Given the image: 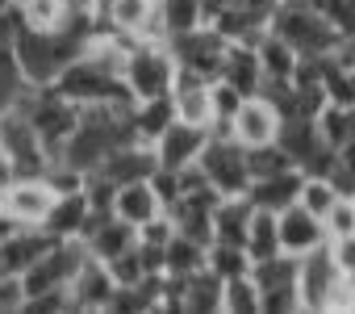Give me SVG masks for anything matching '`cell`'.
I'll return each instance as SVG.
<instances>
[{"label": "cell", "instance_id": "6da1fadb", "mask_svg": "<svg viewBox=\"0 0 355 314\" xmlns=\"http://www.w3.org/2000/svg\"><path fill=\"white\" fill-rule=\"evenodd\" d=\"M59 97H67L80 109H96V105H130V92L121 84V76L105 63H96L92 55H76L51 84Z\"/></svg>", "mask_w": 355, "mask_h": 314}, {"label": "cell", "instance_id": "7a4b0ae2", "mask_svg": "<svg viewBox=\"0 0 355 314\" xmlns=\"http://www.w3.org/2000/svg\"><path fill=\"white\" fill-rule=\"evenodd\" d=\"M268 30L276 38H284L297 55H330V47L338 38L326 26V17L318 13L313 0H276V9L268 17Z\"/></svg>", "mask_w": 355, "mask_h": 314}, {"label": "cell", "instance_id": "3957f363", "mask_svg": "<svg viewBox=\"0 0 355 314\" xmlns=\"http://www.w3.org/2000/svg\"><path fill=\"white\" fill-rule=\"evenodd\" d=\"M175 80V59L167 51V42H150L138 38L121 63V84L130 92V101H150V97H167Z\"/></svg>", "mask_w": 355, "mask_h": 314}, {"label": "cell", "instance_id": "277c9868", "mask_svg": "<svg viewBox=\"0 0 355 314\" xmlns=\"http://www.w3.org/2000/svg\"><path fill=\"white\" fill-rule=\"evenodd\" d=\"M197 164L205 172V181L222 193V197H239L247 193L251 185V172H247V147H239L226 130H209L201 155H197Z\"/></svg>", "mask_w": 355, "mask_h": 314}, {"label": "cell", "instance_id": "5b68a950", "mask_svg": "<svg viewBox=\"0 0 355 314\" xmlns=\"http://www.w3.org/2000/svg\"><path fill=\"white\" fill-rule=\"evenodd\" d=\"M163 42H167V51H171L175 67H189V72H197V76H205V80L218 76V67H222V51H226V38H222L214 26L201 22L197 30L171 34V38H163Z\"/></svg>", "mask_w": 355, "mask_h": 314}, {"label": "cell", "instance_id": "8992f818", "mask_svg": "<svg viewBox=\"0 0 355 314\" xmlns=\"http://www.w3.org/2000/svg\"><path fill=\"white\" fill-rule=\"evenodd\" d=\"M55 193L42 176H9V185L0 189V210L13 218V226H42Z\"/></svg>", "mask_w": 355, "mask_h": 314}, {"label": "cell", "instance_id": "52a82bcc", "mask_svg": "<svg viewBox=\"0 0 355 314\" xmlns=\"http://www.w3.org/2000/svg\"><path fill=\"white\" fill-rule=\"evenodd\" d=\"M334 281H338V264L330 260L326 243L297 256V301H301V310H326Z\"/></svg>", "mask_w": 355, "mask_h": 314}, {"label": "cell", "instance_id": "ba28073f", "mask_svg": "<svg viewBox=\"0 0 355 314\" xmlns=\"http://www.w3.org/2000/svg\"><path fill=\"white\" fill-rule=\"evenodd\" d=\"M280 122H284V117L255 92V97H243V105L230 113L226 134H230L239 147H263V142H276Z\"/></svg>", "mask_w": 355, "mask_h": 314}, {"label": "cell", "instance_id": "9c48e42d", "mask_svg": "<svg viewBox=\"0 0 355 314\" xmlns=\"http://www.w3.org/2000/svg\"><path fill=\"white\" fill-rule=\"evenodd\" d=\"M92 13H96L101 30H117V34L163 42L159 22H155V0H101Z\"/></svg>", "mask_w": 355, "mask_h": 314}, {"label": "cell", "instance_id": "30bf717a", "mask_svg": "<svg viewBox=\"0 0 355 314\" xmlns=\"http://www.w3.org/2000/svg\"><path fill=\"white\" fill-rule=\"evenodd\" d=\"M113 289H117V281H113L109 264H105V260H96V256H84V260H80V268H76V276L67 281L71 310H84V314H92V310H105V314H109Z\"/></svg>", "mask_w": 355, "mask_h": 314}, {"label": "cell", "instance_id": "8fae6325", "mask_svg": "<svg viewBox=\"0 0 355 314\" xmlns=\"http://www.w3.org/2000/svg\"><path fill=\"white\" fill-rule=\"evenodd\" d=\"M276 235H280V251H288V256H305V251H313V247L326 243L322 218L309 214V210L297 206V201L284 206V210H276Z\"/></svg>", "mask_w": 355, "mask_h": 314}, {"label": "cell", "instance_id": "7c38bea8", "mask_svg": "<svg viewBox=\"0 0 355 314\" xmlns=\"http://www.w3.org/2000/svg\"><path fill=\"white\" fill-rule=\"evenodd\" d=\"M205 138H209L205 126H189V122L175 117V122L150 142L155 164H159V168H184V164H193L197 155H201V147H205Z\"/></svg>", "mask_w": 355, "mask_h": 314}, {"label": "cell", "instance_id": "4fadbf2b", "mask_svg": "<svg viewBox=\"0 0 355 314\" xmlns=\"http://www.w3.org/2000/svg\"><path fill=\"white\" fill-rule=\"evenodd\" d=\"M51 243H59L55 235H46L42 226H13L5 239H0V272L21 276Z\"/></svg>", "mask_w": 355, "mask_h": 314}, {"label": "cell", "instance_id": "5bb4252c", "mask_svg": "<svg viewBox=\"0 0 355 314\" xmlns=\"http://www.w3.org/2000/svg\"><path fill=\"white\" fill-rule=\"evenodd\" d=\"M92 172H101V176L113 181V185L142 181V176L155 172V151H150L146 142H117V147L105 151V160H101Z\"/></svg>", "mask_w": 355, "mask_h": 314}, {"label": "cell", "instance_id": "9a60e30c", "mask_svg": "<svg viewBox=\"0 0 355 314\" xmlns=\"http://www.w3.org/2000/svg\"><path fill=\"white\" fill-rule=\"evenodd\" d=\"M134 239H138V235H134V226H130L125 218H117V214H92V218H88V226H84V235H80L84 251H88V256H96V260H113V256H117V251H125Z\"/></svg>", "mask_w": 355, "mask_h": 314}, {"label": "cell", "instance_id": "2e32d148", "mask_svg": "<svg viewBox=\"0 0 355 314\" xmlns=\"http://www.w3.org/2000/svg\"><path fill=\"white\" fill-rule=\"evenodd\" d=\"M218 80L234 84L243 97H255L259 84H263V67H259L255 42H226V51H222V67H218Z\"/></svg>", "mask_w": 355, "mask_h": 314}, {"label": "cell", "instance_id": "e0dca14e", "mask_svg": "<svg viewBox=\"0 0 355 314\" xmlns=\"http://www.w3.org/2000/svg\"><path fill=\"white\" fill-rule=\"evenodd\" d=\"M175 297H180V310L193 314H222V276H214L209 268H197L189 276H171Z\"/></svg>", "mask_w": 355, "mask_h": 314}, {"label": "cell", "instance_id": "ac0fdd59", "mask_svg": "<svg viewBox=\"0 0 355 314\" xmlns=\"http://www.w3.org/2000/svg\"><path fill=\"white\" fill-rule=\"evenodd\" d=\"M88 218H92V206H88L84 189L80 193H63V197L51 201V210L42 218V231L55 235V239H80L84 226H88Z\"/></svg>", "mask_w": 355, "mask_h": 314}, {"label": "cell", "instance_id": "d6986e66", "mask_svg": "<svg viewBox=\"0 0 355 314\" xmlns=\"http://www.w3.org/2000/svg\"><path fill=\"white\" fill-rule=\"evenodd\" d=\"M297 189H301V168H284V172H276V176L251 181V185H247V201L276 214V210H284V206L297 201Z\"/></svg>", "mask_w": 355, "mask_h": 314}, {"label": "cell", "instance_id": "ffe728a7", "mask_svg": "<svg viewBox=\"0 0 355 314\" xmlns=\"http://www.w3.org/2000/svg\"><path fill=\"white\" fill-rule=\"evenodd\" d=\"M171 122H175L171 92H167V97H150V101H130V130H134V142H146V147H150Z\"/></svg>", "mask_w": 355, "mask_h": 314}, {"label": "cell", "instance_id": "44dd1931", "mask_svg": "<svg viewBox=\"0 0 355 314\" xmlns=\"http://www.w3.org/2000/svg\"><path fill=\"white\" fill-rule=\"evenodd\" d=\"M113 214H117V218H125L130 226H142L146 218L163 214V206H159V197H155L150 181L142 176V181H125V185H117V193H113Z\"/></svg>", "mask_w": 355, "mask_h": 314}, {"label": "cell", "instance_id": "7402d4cb", "mask_svg": "<svg viewBox=\"0 0 355 314\" xmlns=\"http://www.w3.org/2000/svg\"><path fill=\"white\" fill-rule=\"evenodd\" d=\"M251 214H255V206L247 201V193H239V197H218V206H214V239H226V243H243L247 239V226H251Z\"/></svg>", "mask_w": 355, "mask_h": 314}, {"label": "cell", "instance_id": "603a6c76", "mask_svg": "<svg viewBox=\"0 0 355 314\" xmlns=\"http://www.w3.org/2000/svg\"><path fill=\"white\" fill-rule=\"evenodd\" d=\"M13 13H17V22H21L26 30L51 34V30H63V26H67L71 5H67V0H17Z\"/></svg>", "mask_w": 355, "mask_h": 314}, {"label": "cell", "instance_id": "cb8c5ba5", "mask_svg": "<svg viewBox=\"0 0 355 314\" xmlns=\"http://www.w3.org/2000/svg\"><path fill=\"white\" fill-rule=\"evenodd\" d=\"M313 126H318L322 142L338 151V147H347V142L355 138V105H334V101H326V105L318 109Z\"/></svg>", "mask_w": 355, "mask_h": 314}, {"label": "cell", "instance_id": "d4e9b609", "mask_svg": "<svg viewBox=\"0 0 355 314\" xmlns=\"http://www.w3.org/2000/svg\"><path fill=\"white\" fill-rule=\"evenodd\" d=\"M197 268H205V243L189 235H171L163 243V276H189Z\"/></svg>", "mask_w": 355, "mask_h": 314}, {"label": "cell", "instance_id": "484cf974", "mask_svg": "<svg viewBox=\"0 0 355 314\" xmlns=\"http://www.w3.org/2000/svg\"><path fill=\"white\" fill-rule=\"evenodd\" d=\"M255 55H259L263 80H288V76H293V67H297V51H293L284 38H276L272 30H263V34H259Z\"/></svg>", "mask_w": 355, "mask_h": 314}, {"label": "cell", "instance_id": "4316f807", "mask_svg": "<svg viewBox=\"0 0 355 314\" xmlns=\"http://www.w3.org/2000/svg\"><path fill=\"white\" fill-rule=\"evenodd\" d=\"M243 247H247L251 264L280 256V235H276V214H272V210H259V206H255V214H251V226H247V239H243Z\"/></svg>", "mask_w": 355, "mask_h": 314}, {"label": "cell", "instance_id": "83f0119b", "mask_svg": "<svg viewBox=\"0 0 355 314\" xmlns=\"http://www.w3.org/2000/svg\"><path fill=\"white\" fill-rule=\"evenodd\" d=\"M205 268H209L214 276H222V281H230V276H247V272H251V256H247L243 243L209 239V243H205Z\"/></svg>", "mask_w": 355, "mask_h": 314}, {"label": "cell", "instance_id": "f1b7e54d", "mask_svg": "<svg viewBox=\"0 0 355 314\" xmlns=\"http://www.w3.org/2000/svg\"><path fill=\"white\" fill-rule=\"evenodd\" d=\"M155 22H159V34L171 38V34L197 30L201 9H197V0H155Z\"/></svg>", "mask_w": 355, "mask_h": 314}, {"label": "cell", "instance_id": "f546056e", "mask_svg": "<svg viewBox=\"0 0 355 314\" xmlns=\"http://www.w3.org/2000/svg\"><path fill=\"white\" fill-rule=\"evenodd\" d=\"M222 314H259V289L251 272L222 281Z\"/></svg>", "mask_w": 355, "mask_h": 314}, {"label": "cell", "instance_id": "4dcf8cb0", "mask_svg": "<svg viewBox=\"0 0 355 314\" xmlns=\"http://www.w3.org/2000/svg\"><path fill=\"white\" fill-rule=\"evenodd\" d=\"M284 168H293V160L284 155L280 142L247 147V172H251V181H259V176H276V172H284Z\"/></svg>", "mask_w": 355, "mask_h": 314}, {"label": "cell", "instance_id": "1f68e13d", "mask_svg": "<svg viewBox=\"0 0 355 314\" xmlns=\"http://www.w3.org/2000/svg\"><path fill=\"white\" fill-rule=\"evenodd\" d=\"M243 105V92L234 88V84H226V80H209V109H214V126L209 130H226V122H230V113Z\"/></svg>", "mask_w": 355, "mask_h": 314}, {"label": "cell", "instance_id": "d6a6232c", "mask_svg": "<svg viewBox=\"0 0 355 314\" xmlns=\"http://www.w3.org/2000/svg\"><path fill=\"white\" fill-rule=\"evenodd\" d=\"M338 193H334V185L326 181V176H301V189H297V206H305L309 214H326L330 210V201H334Z\"/></svg>", "mask_w": 355, "mask_h": 314}, {"label": "cell", "instance_id": "836d02e7", "mask_svg": "<svg viewBox=\"0 0 355 314\" xmlns=\"http://www.w3.org/2000/svg\"><path fill=\"white\" fill-rule=\"evenodd\" d=\"M109 264V272H113V281L117 285H134V281H142V276H150L146 272V264H142V251H138V239L125 247V251H117L113 260H105ZM159 276V272H155Z\"/></svg>", "mask_w": 355, "mask_h": 314}, {"label": "cell", "instance_id": "e575fe53", "mask_svg": "<svg viewBox=\"0 0 355 314\" xmlns=\"http://www.w3.org/2000/svg\"><path fill=\"white\" fill-rule=\"evenodd\" d=\"M322 226H326V239H338V235H351L355 231V197L338 193L330 201V210L322 214Z\"/></svg>", "mask_w": 355, "mask_h": 314}, {"label": "cell", "instance_id": "d590c367", "mask_svg": "<svg viewBox=\"0 0 355 314\" xmlns=\"http://www.w3.org/2000/svg\"><path fill=\"white\" fill-rule=\"evenodd\" d=\"M313 5H318V13L326 17V26L338 38L355 34V0H313Z\"/></svg>", "mask_w": 355, "mask_h": 314}, {"label": "cell", "instance_id": "8d00e7d4", "mask_svg": "<svg viewBox=\"0 0 355 314\" xmlns=\"http://www.w3.org/2000/svg\"><path fill=\"white\" fill-rule=\"evenodd\" d=\"M146 181H150V189H155V197H159L163 210H167L171 201H180V181H175V168H159V164H155V172H150Z\"/></svg>", "mask_w": 355, "mask_h": 314}, {"label": "cell", "instance_id": "74e56055", "mask_svg": "<svg viewBox=\"0 0 355 314\" xmlns=\"http://www.w3.org/2000/svg\"><path fill=\"white\" fill-rule=\"evenodd\" d=\"M326 247H330V260L338 264V272L355 268V231L351 235H338V239H326Z\"/></svg>", "mask_w": 355, "mask_h": 314}, {"label": "cell", "instance_id": "f35d334b", "mask_svg": "<svg viewBox=\"0 0 355 314\" xmlns=\"http://www.w3.org/2000/svg\"><path fill=\"white\" fill-rule=\"evenodd\" d=\"M330 63L355 76V34H347V38H334V47H330Z\"/></svg>", "mask_w": 355, "mask_h": 314}, {"label": "cell", "instance_id": "ab89813d", "mask_svg": "<svg viewBox=\"0 0 355 314\" xmlns=\"http://www.w3.org/2000/svg\"><path fill=\"white\" fill-rule=\"evenodd\" d=\"M239 9H247L251 17H259L263 26H268V17H272V9H276V0H234Z\"/></svg>", "mask_w": 355, "mask_h": 314}, {"label": "cell", "instance_id": "60d3db41", "mask_svg": "<svg viewBox=\"0 0 355 314\" xmlns=\"http://www.w3.org/2000/svg\"><path fill=\"white\" fill-rule=\"evenodd\" d=\"M230 5V0H197V9H201V22H214L222 9Z\"/></svg>", "mask_w": 355, "mask_h": 314}, {"label": "cell", "instance_id": "b9f144b4", "mask_svg": "<svg viewBox=\"0 0 355 314\" xmlns=\"http://www.w3.org/2000/svg\"><path fill=\"white\" fill-rule=\"evenodd\" d=\"M9 231H13V218H9V214H5V210H0V239H5V235H9Z\"/></svg>", "mask_w": 355, "mask_h": 314}, {"label": "cell", "instance_id": "7bdbcfd3", "mask_svg": "<svg viewBox=\"0 0 355 314\" xmlns=\"http://www.w3.org/2000/svg\"><path fill=\"white\" fill-rule=\"evenodd\" d=\"M67 5H71V9H96L101 0H67Z\"/></svg>", "mask_w": 355, "mask_h": 314}, {"label": "cell", "instance_id": "ee69618b", "mask_svg": "<svg viewBox=\"0 0 355 314\" xmlns=\"http://www.w3.org/2000/svg\"><path fill=\"white\" fill-rule=\"evenodd\" d=\"M343 281H347V289L355 293V268H347V272H343Z\"/></svg>", "mask_w": 355, "mask_h": 314}]
</instances>
